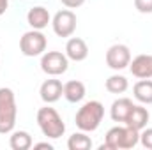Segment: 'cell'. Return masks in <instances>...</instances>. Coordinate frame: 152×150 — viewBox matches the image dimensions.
I'll list each match as a JSON object with an SVG mask.
<instances>
[{"instance_id":"obj_1","label":"cell","mask_w":152,"mask_h":150,"mask_svg":"<svg viewBox=\"0 0 152 150\" xmlns=\"http://www.w3.org/2000/svg\"><path fill=\"white\" fill-rule=\"evenodd\" d=\"M140 143V131L129 125H117L106 133L104 143L99 147L101 150H129Z\"/></svg>"},{"instance_id":"obj_22","label":"cell","mask_w":152,"mask_h":150,"mask_svg":"<svg viewBox=\"0 0 152 150\" xmlns=\"http://www.w3.org/2000/svg\"><path fill=\"white\" fill-rule=\"evenodd\" d=\"M67 9H76V7H80V5H83L85 4V0H60Z\"/></svg>"},{"instance_id":"obj_3","label":"cell","mask_w":152,"mask_h":150,"mask_svg":"<svg viewBox=\"0 0 152 150\" xmlns=\"http://www.w3.org/2000/svg\"><path fill=\"white\" fill-rule=\"evenodd\" d=\"M37 125L41 133L51 140H57V138L64 136V133H66V124H64L62 117L58 115L55 108H51L48 104L37 110Z\"/></svg>"},{"instance_id":"obj_19","label":"cell","mask_w":152,"mask_h":150,"mask_svg":"<svg viewBox=\"0 0 152 150\" xmlns=\"http://www.w3.org/2000/svg\"><path fill=\"white\" fill-rule=\"evenodd\" d=\"M104 87H106V90L110 94H124L129 88V81H127L126 76H122V74H112L106 79Z\"/></svg>"},{"instance_id":"obj_10","label":"cell","mask_w":152,"mask_h":150,"mask_svg":"<svg viewBox=\"0 0 152 150\" xmlns=\"http://www.w3.org/2000/svg\"><path fill=\"white\" fill-rule=\"evenodd\" d=\"M131 74L140 79L152 78V55H138L129 62Z\"/></svg>"},{"instance_id":"obj_2","label":"cell","mask_w":152,"mask_h":150,"mask_svg":"<svg viewBox=\"0 0 152 150\" xmlns=\"http://www.w3.org/2000/svg\"><path fill=\"white\" fill-rule=\"evenodd\" d=\"M103 117H104V106L99 101H87L76 111V127L80 131H85V133H94L101 125Z\"/></svg>"},{"instance_id":"obj_24","label":"cell","mask_w":152,"mask_h":150,"mask_svg":"<svg viewBox=\"0 0 152 150\" xmlns=\"http://www.w3.org/2000/svg\"><path fill=\"white\" fill-rule=\"evenodd\" d=\"M7 7H9V0H0V16L7 11Z\"/></svg>"},{"instance_id":"obj_9","label":"cell","mask_w":152,"mask_h":150,"mask_svg":"<svg viewBox=\"0 0 152 150\" xmlns=\"http://www.w3.org/2000/svg\"><path fill=\"white\" fill-rule=\"evenodd\" d=\"M39 95L46 104H53L57 103L62 95H64V85L60 79H46L42 81L41 88H39Z\"/></svg>"},{"instance_id":"obj_6","label":"cell","mask_w":152,"mask_h":150,"mask_svg":"<svg viewBox=\"0 0 152 150\" xmlns=\"http://www.w3.org/2000/svg\"><path fill=\"white\" fill-rule=\"evenodd\" d=\"M69 67V58L62 51H46L41 57V69L48 76H60Z\"/></svg>"},{"instance_id":"obj_23","label":"cell","mask_w":152,"mask_h":150,"mask_svg":"<svg viewBox=\"0 0 152 150\" xmlns=\"http://www.w3.org/2000/svg\"><path fill=\"white\" fill-rule=\"evenodd\" d=\"M34 149H36V150H39V149L53 150V145H51V143H48V141H42V143H36V145H34Z\"/></svg>"},{"instance_id":"obj_7","label":"cell","mask_w":152,"mask_h":150,"mask_svg":"<svg viewBox=\"0 0 152 150\" xmlns=\"http://www.w3.org/2000/svg\"><path fill=\"white\" fill-rule=\"evenodd\" d=\"M76 14L71 9H62L58 11L53 20H51V27H53V32L58 36V37H71L76 30Z\"/></svg>"},{"instance_id":"obj_5","label":"cell","mask_w":152,"mask_h":150,"mask_svg":"<svg viewBox=\"0 0 152 150\" xmlns=\"http://www.w3.org/2000/svg\"><path fill=\"white\" fill-rule=\"evenodd\" d=\"M46 36L41 30H28L20 39V51L25 57H39L46 51Z\"/></svg>"},{"instance_id":"obj_14","label":"cell","mask_w":152,"mask_h":150,"mask_svg":"<svg viewBox=\"0 0 152 150\" xmlns=\"http://www.w3.org/2000/svg\"><path fill=\"white\" fill-rule=\"evenodd\" d=\"M133 101L127 99V97H118L112 103V108H110V117L113 122H126V118L129 117V113L133 110Z\"/></svg>"},{"instance_id":"obj_18","label":"cell","mask_w":152,"mask_h":150,"mask_svg":"<svg viewBox=\"0 0 152 150\" xmlns=\"http://www.w3.org/2000/svg\"><path fill=\"white\" fill-rule=\"evenodd\" d=\"M67 149L69 150H88V149H92V140H90V136H87L85 131L75 133L67 140Z\"/></svg>"},{"instance_id":"obj_11","label":"cell","mask_w":152,"mask_h":150,"mask_svg":"<svg viewBox=\"0 0 152 150\" xmlns=\"http://www.w3.org/2000/svg\"><path fill=\"white\" fill-rule=\"evenodd\" d=\"M27 23H28L34 30H42V28H46V27L51 23V16H50V12H48L46 7L36 5V7H32V9L27 12Z\"/></svg>"},{"instance_id":"obj_4","label":"cell","mask_w":152,"mask_h":150,"mask_svg":"<svg viewBox=\"0 0 152 150\" xmlns=\"http://www.w3.org/2000/svg\"><path fill=\"white\" fill-rule=\"evenodd\" d=\"M16 97L14 92L7 87H0V134H9L16 125Z\"/></svg>"},{"instance_id":"obj_15","label":"cell","mask_w":152,"mask_h":150,"mask_svg":"<svg viewBox=\"0 0 152 150\" xmlns=\"http://www.w3.org/2000/svg\"><path fill=\"white\" fill-rule=\"evenodd\" d=\"M85 94H87V88H85V83L80 81V79H71L64 85V97L69 101V103H80L85 99Z\"/></svg>"},{"instance_id":"obj_8","label":"cell","mask_w":152,"mask_h":150,"mask_svg":"<svg viewBox=\"0 0 152 150\" xmlns=\"http://www.w3.org/2000/svg\"><path fill=\"white\" fill-rule=\"evenodd\" d=\"M131 62V50L126 44H113L106 51V66L113 71H122L129 67Z\"/></svg>"},{"instance_id":"obj_20","label":"cell","mask_w":152,"mask_h":150,"mask_svg":"<svg viewBox=\"0 0 152 150\" xmlns=\"http://www.w3.org/2000/svg\"><path fill=\"white\" fill-rule=\"evenodd\" d=\"M140 143L142 147L152 150V127H143L140 131Z\"/></svg>"},{"instance_id":"obj_12","label":"cell","mask_w":152,"mask_h":150,"mask_svg":"<svg viewBox=\"0 0 152 150\" xmlns=\"http://www.w3.org/2000/svg\"><path fill=\"white\" fill-rule=\"evenodd\" d=\"M149 118H151V113H149V110L143 104H138V106L134 104L124 124L129 125V127H133V129H136V131H142L143 127H147Z\"/></svg>"},{"instance_id":"obj_17","label":"cell","mask_w":152,"mask_h":150,"mask_svg":"<svg viewBox=\"0 0 152 150\" xmlns=\"http://www.w3.org/2000/svg\"><path fill=\"white\" fill-rule=\"evenodd\" d=\"M9 145H11L12 150H28L34 147V141H32V136L27 131H14L11 134Z\"/></svg>"},{"instance_id":"obj_16","label":"cell","mask_w":152,"mask_h":150,"mask_svg":"<svg viewBox=\"0 0 152 150\" xmlns=\"http://www.w3.org/2000/svg\"><path fill=\"white\" fill-rule=\"evenodd\" d=\"M133 94L134 99L142 104H152V81L149 79H140L138 83H134L133 87Z\"/></svg>"},{"instance_id":"obj_21","label":"cell","mask_w":152,"mask_h":150,"mask_svg":"<svg viewBox=\"0 0 152 150\" xmlns=\"http://www.w3.org/2000/svg\"><path fill=\"white\" fill-rule=\"evenodd\" d=\"M134 7L142 14H151L152 12V0H134Z\"/></svg>"},{"instance_id":"obj_13","label":"cell","mask_w":152,"mask_h":150,"mask_svg":"<svg viewBox=\"0 0 152 150\" xmlns=\"http://www.w3.org/2000/svg\"><path fill=\"white\" fill-rule=\"evenodd\" d=\"M66 55L69 60L73 62H81L88 57V46L83 39L80 37H71L66 44Z\"/></svg>"}]
</instances>
